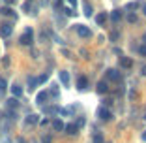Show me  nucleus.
<instances>
[{
    "label": "nucleus",
    "mask_w": 146,
    "mask_h": 143,
    "mask_svg": "<svg viewBox=\"0 0 146 143\" xmlns=\"http://www.w3.org/2000/svg\"><path fill=\"white\" fill-rule=\"evenodd\" d=\"M19 44H21V45H32V44H34V30H32L30 26H28V28L21 34Z\"/></svg>",
    "instance_id": "obj_1"
},
{
    "label": "nucleus",
    "mask_w": 146,
    "mask_h": 143,
    "mask_svg": "<svg viewBox=\"0 0 146 143\" xmlns=\"http://www.w3.org/2000/svg\"><path fill=\"white\" fill-rule=\"evenodd\" d=\"M11 32H13L11 23H2V25H0V36H2V38H9Z\"/></svg>",
    "instance_id": "obj_2"
},
{
    "label": "nucleus",
    "mask_w": 146,
    "mask_h": 143,
    "mask_svg": "<svg viewBox=\"0 0 146 143\" xmlns=\"http://www.w3.org/2000/svg\"><path fill=\"white\" fill-rule=\"evenodd\" d=\"M107 77L111 79V81H114V83H120V81H122V74H120V70H116V68L107 70Z\"/></svg>",
    "instance_id": "obj_3"
},
{
    "label": "nucleus",
    "mask_w": 146,
    "mask_h": 143,
    "mask_svg": "<svg viewBox=\"0 0 146 143\" xmlns=\"http://www.w3.org/2000/svg\"><path fill=\"white\" fill-rule=\"evenodd\" d=\"M77 34L81 36V38H84V40L92 38V30L88 28V26H84V25H77Z\"/></svg>",
    "instance_id": "obj_4"
},
{
    "label": "nucleus",
    "mask_w": 146,
    "mask_h": 143,
    "mask_svg": "<svg viewBox=\"0 0 146 143\" xmlns=\"http://www.w3.org/2000/svg\"><path fill=\"white\" fill-rule=\"evenodd\" d=\"M98 117L101 119V121H111V117H112V113L109 111L105 105H99L98 107Z\"/></svg>",
    "instance_id": "obj_5"
},
{
    "label": "nucleus",
    "mask_w": 146,
    "mask_h": 143,
    "mask_svg": "<svg viewBox=\"0 0 146 143\" xmlns=\"http://www.w3.org/2000/svg\"><path fill=\"white\" fill-rule=\"evenodd\" d=\"M47 100H49V92L41 91V92H38V96H36V104H38V105H45V104H47Z\"/></svg>",
    "instance_id": "obj_6"
},
{
    "label": "nucleus",
    "mask_w": 146,
    "mask_h": 143,
    "mask_svg": "<svg viewBox=\"0 0 146 143\" xmlns=\"http://www.w3.org/2000/svg\"><path fill=\"white\" fill-rule=\"evenodd\" d=\"M96 92H98V94H107L109 92V83L107 81H99L98 85H96Z\"/></svg>",
    "instance_id": "obj_7"
},
{
    "label": "nucleus",
    "mask_w": 146,
    "mask_h": 143,
    "mask_svg": "<svg viewBox=\"0 0 146 143\" xmlns=\"http://www.w3.org/2000/svg\"><path fill=\"white\" fill-rule=\"evenodd\" d=\"M38 122H39V115H36V113H30V115L25 119L26 126H34V124H38Z\"/></svg>",
    "instance_id": "obj_8"
},
{
    "label": "nucleus",
    "mask_w": 146,
    "mask_h": 143,
    "mask_svg": "<svg viewBox=\"0 0 146 143\" xmlns=\"http://www.w3.org/2000/svg\"><path fill=\"white\" fill-rule=\"evenodd\" d=\"M11 96H13V98H21V96H23V87H21V85H17V83H13V85H11Z\"/></svg>",
    "instance_id": "obj_9"
},
{
    "label": "nucleus",
    "mask_w": 146,
    "mask_h": 143,
    "mask_svg": "<svg viewBox=\"0 0 146 143\" xmlns=\"http://www.w3.org/2000/svg\"><path fill=\"white\" fill-rule=\"evenodd\" d=\"M51 126H52V130H54V132H64V126L66 124L60 121V119H54V121L51 122Z\"/></svg>",
    "instance_id": "obj_10"
},
{
    "label": "nucleus",
    "mask_w": 146,
    "mask_h": 143,
    "mask_svg": "<svg viewBox=\"0 0 146 143\" xmlns=\"http://www.w3.org/2000/svg\"><path fill=\"white\" fill-rule=\"evenodd\" d=\"M58 77H60V81H62V85H64V87H69V74L66 72V70L58 72Z\"/></svg>",
    "instance_id": "obj_11"
},
{
    "label": "nucleus",
    "mask_w": 146,
    "mask_h": 143,
    "mask_svg": "<svg viewBox=\"0 0 146 143\" xmlns=\"http://www.w3.org/2000/svg\"><path fill=\"white\" fill-rule=\"evenodd\" d=\"M86 87H88V79H86L84 75H81V77L77 79V89L79 91H86Z\"/></svg>",
    "instance_id": "obj_12"
},
{
    "label": "nucleus",
    "mask_w": 146,
    "mask_h": 143,
    "mask_svg": "<svg viewBox=\"0 0 146 143\" xmlns=\"http://www.w3.org/2000/svg\"><path fill=\"white\" fill-rule=\"evenodd\" d=\"M0 13H2V15H6V17H13V19H17V13L13 11V9L9 8V6H6V8H2V9H0Z\"/></svg>",
    "instance_id": "obj_13"
},
{
    "label": "nucleus",
    "mask_w": 146,
    "mask_h": 143,
    "mask_svg": "<svg viewBox=\"0 0 146 143\" xmlns=\"http://www.w3.org/2000/svg\"><path fill=\"white\" fill-rule=\"evenodd\" d=\"M58 111H60V107H56V105H43V113L45 115H54Z\"/></svg>",
    "instance_id": "obj_14"
},
{
    "label": "nucleus",
    "mask_w": 146,
    "mask_h": 143,
    "mask_svg": "<svg viewBox=\"0 0 146 143\" xmlns=\"http://www.w3.org/2000/svg\"><path fill=\"white\" fill-rule=\"evenodd\" d=\"M107 19H109V15L105 11H101V13H98V17H96V23H98L99 26H103L105 23H107Z\"/></svg>",
    "instance_id": "obj_15"
},
{
    "label": "nucleus",
    "mask_w": 146,
    "mask_h": 143,
    "mask_svg": "<svg viewBox=\"0 0 146 143\" xmlns=\"http://www.w3.org/2000/svg\"><path fill=\"white\" fill-rule=\"evenodd\" d=\"M111 21H112V23H120V21H122V11H120V9H112Z\"/></svg>",
    "instance_id": "obj_16"
},
{
    "label": "nucleus",
    "mask_w": 146,
    "mask_h": 143,
    "mask_svg": "<svg viewBox=\"0 0 146 143\" xmlns=\"http://www.w3.org/2000/svg\"><path fill=\"white\" fill-rule=\"evenodd\" d=\"M8 107L11 109V111H17V107H19V100H17V98H13V96H11V98L8 100Z\"/></svg>",
    "instance_id": "obj_17"
},
{
    "label": "nucleus",
    "mask_w": 146,
    "mask_h": 143,
    "mask_svg": "<svg viewBox=\"0 0 146 143\" xmlns=\"http://www.w3.org/2000/svg\"><path fill=\"white\" fill-rule=\"evenodd\" d=\"M64 130L68 132L69 136H77V132H79V128H77V124H68V126H64Z\"/></svg>",
    "instance_id": "obj_18"
},
{
    "label": "nucleus",
    "mask_w": 146,
    "mask_h": 143,
    "mask_svg": "<svg viewBox=\"0 0 146 143\" xmlns=\"http://www.w3.org/2000/svg\"><path fill=\"white\" fill-rule=\"evenodd\" d=\"M120 66H122V68H131V66H133V60H131V58L122 56V58H120Z\"/></svg>",
    "instance_id": "obj_19"
},
{
    "label": "nucleus",
    "mask_w": 146,
    "mask_h": 143,
    "mask_svg": "<svg viewBox=\"0 0 146 143\" xmlns=\"http://www.w3.org/2000/svg\"><path fill=\"white\" fill-rule=\"evenodd\" d=\"M49 96H52V98H58V96H60L58 85H52V87H51V91H49Z\"/></svg>",
    "instance_id": "obj_20"
},
{
    "label": "nucleus",
    "mask_w": 146,
    "mask_h": 143,
    "mask_svg": "<svg viewBox=\"0 0 146 143\" xmlns=\"http://www.w3.org/2000/svg\"><path fill=\"white\" fill-rule=\"evenodd\" d=\"M47 79H49V74H41L39 77H36V83H38V85H43Z\"/></svg>",
    "instance_id": "obj_21"
},
{
    "label": "nucleus",
    "mask_w": 146,
    "mask_h": 143,
    "mask_svg": "<svg viewBox=\"0 0 146 143\" xmlns=\"http://www.w3.org/2000/svg\"><path fill=\"white\" fill-rule=\"evenodd\" d=\"M38 87V83H36V77H28V91H34Z\"/></svg>",
    "instance_id": "obj_22"
},
{
    "label": "nucleus",
    "mask_w": 146,
    "mask_h": 143,
    "mask_svg": "<svg viewBox=\"0 0 146 143\" xmlns=\"http://www.w3.org/2000/svg\"><path fill=\"white\" fill-rule=\"evenodd\" d=\"M64 13L68 15V17H75V15H77V11H75L73 8H64Z\"/></svg>",
    "instance_id": "obj_23"
},
{
    "label": "nucleus",
    "mask_w": 146,
    "mask_h": 143,
    "mask_svg": "<svg viewBox=\"0 0 146 143\" xmlns=\"http://www.w3.org/2000/svg\"><path fill=\"white\" fill-rule=\"evenodd\" d=\"M32 4H34V0H26V2H25V6H23V9H25L26 13H30V8H32Z\"/></svg>",
    "instance_id": "obj_24"
},
{
    "label": "nucleus",
    "mask_w": 146,
    "mask_h": 143,
    "mask_svg": "<svg viewBox=\"0 0 146 143\" xmlns=\"http://www.w3.org/2000/svg\"><path fill=\"white\" fill-rule=\"evenodd\" d=\"M6 89H8V83H6L4 77H0V94H2V92H6Z\"/></svg>",
    "instance_id": "obj_25"
},
{
    "label": "nucleus",
    "mask_w": 146,
    "mask_h": 143,
    "mask_svg": "<svg viewBox=\"0 0 146 143\" xmlns=\"http://www.w3.org/2000/svg\"><path fill=\"white\" fill-rule=\"evenodd\" d=\"M137 8H139V2H131V4L125 6V9H127V11H133V9H137Z\"/></svg>",
    "instance_id": "obj_26"
},
{
    "label": "nucleus",
    "mask_w": 146,
    "mask_h": 143,
    "mask_svg": "<svg viewBox=\"0 0 146 143\" xmlns=\"http://www.w3.org/2000/svg\"><path fill=\"white\" fill-rule=\"evenodd\" d=\"M127 21L129 23H137L139 19H137V15H135V13H127Z\"/></svg>",
    "instance_id": "obj_27"
},
{
    "label": "nucleus",
    "mask_w": 146,
    "mask_h": 143,
    "mask_svg": "<svg viewBox=\"0 0 146 143\" xmlns=\"http://www.w3.org/2000/svg\"><path fill=\"white\" fill-rule=\"evenodd\" d=\"M84 15L86 17H92V6H88V4L84 6Z\"/></svg>",
    "instance_id": "obj_28"
},
{
    "label": "nucleus",
    "mask_w": 146,
    "mask_h": 143,
    "mask_svg": "<svg viewBox=\"0 0 146 143\" xmlns=\"http://www.w3.org/2000/svg\"><path fill=\"white\" fill-rule=\"evenodd\" d=\"M94 143H103V136H101V134H96L94 136Z\"/></svg>",
    "instance_id": "obj_29"
},
{
    "label": "nucleus",
    "mask_w": 146,
    "mask_h": 143,
    "mask_svg": "<svg viewBox=\"0 0 146 143\" xmlns=\"http://www.w3.org/2000/svg\"><path fill=\"white\" fill-rule=\"evenodd\" d=\"M139 53H141V56H144V58H146V45H144V44L139 47Z\"/></svg>",
    "instance_id": "obj_30"
},
{
    "label": "nucleus",
    "mask_w": 146,
    "mask_h": 143,
    "mask_svg": "<svg viewBox=\"0 0 146 143\" xmlns=\"http://www.w3.org/2000/svg\"><path fill=\"white\" fill-rule=\"evenodd\" d=\"M84 124H86L84 117H81V119H79V121H77V128H81V126H84Z\"/></svg>",
    "instance_id": "obj_31"
},
{
    "label": "nucleus",
    "mask_w": 146,
    "mask_h": 143,
    "mask_svg": "<svg viewBox=\"0 0 146 143\" xmlns=\"http://www.w3.org/2000/svg\"><path fill=\"white\" fill-rule=\"evenodd\" d=\"M68 2H69V6H71V8H73V9L77 8V0H68Z\"/></svg>",
    "instance_id": "obj_32"
},
{
    "label": "nucleus",
    "mask_w": 146,
    "mask_h": 143,
    "mask_svg": "<svg viewBox=\"0 0 146 143\" xmlns=\"http://www.w3.org/2000/svg\"><path fill=\"white\" fill-rule=\"evenodd\" d=\"M141 75H144V77H146V64L141 66Z\"/></svg>",
    "instance_id": "obj_33"
},
{
    "label": "nucleus",
    "mask_w": 146,
    "mask_h": 143,
    "mask_svg": "<svg viewBox=\"0 0 146 143\" xmlns=\"http://www.w3.org/2000/svg\"><path fill=\"white\" fill-rule=\"evenodd\" d=\"M41 143H51V138H49V136H47V138H43Z\"/></svg>",
    "instance_id": "obj_34"
},
{
    "label": "nucleus",
    "mask_w": 146,
    "mask_h": 143,
    "mask_svg": "<svg viewBox=\"0 0 146 143\" xmlns=\"http://www.w3.org/2000/svg\"><path fill=\"white\" fill-rule=\"evenodd\" d=\"M141 138H142V141H146V130L142 132V136H141Z\"/></svg>",
    "instance_id": "obj_35"
},
{
    "label": "nucleus",
    "mask_w": 146,
    "mask_h": 143,
    "mask_svg": "<svg viewBox=\"0 0 146 143\" xmlns=\"http://www.w3.org/2000/svg\"><path fill=\"white\" fill-rule=\"evenodd\" d=\"M142 42H144V45H146V32L142 34Z\"/></svg>",
    "instance_id": "obj_36"
},
{
    "label": "nucleus",
    "mask_w": 146,
    "mask_h": 143,
    "mask_svg": "<svg viewBox=\"0 0 146 143\" xmlns=\"http://www.w3.org/2000/svg\"><path fill=\"white\" fill-rule=\"evenodd\" d=\"M6 4H13V2H15V0H4Z\"/></svg>",
    "instance_id": "obj_37"
},
{
    "label": "nucleus",
    "mask_w": 146,
    "mask_h": 143,
    "mask_svg": "<svg viewBox=\"0 0 146 143\" xmlns=\"http://www.w3.org/2000/svg\"><path fill=\"white\" fill-rule=\"evenodd\" d=\"M4 143H11V141H9V139H6V141H4Z\"/></svg>",
    "instance_id": "obj_38"
},
{
    "label": "nucleus",
    "mask_w": 146,
    "mask_h": 143,
    "mask_svg": "<svg viewBox=\"0 0 146 143\" xmlns=\"http://www.w3.org/2000/svg\"><path fill=\"white\" fill-rule=\"evenodd\" d=\"M144 15H146V4H144Z\"/></svg>",
    "instance_id": "obj_39"
},
{
    "label": "nucleus",
    "mask_w": 146,
    "mask_h": 143,
    "mask_svg": "<svg viewBox=\"0 0 146 143\" xmlns=\"http://www.w3.org/2000/svg\"><path fill=\"white\" fill-rule=\"evenodd\" d=\"M144 121H146V115H144Z\"/></svg>",
    "instance_id": "obj_40"
}]
</instances>
